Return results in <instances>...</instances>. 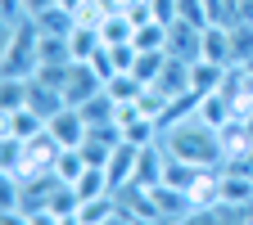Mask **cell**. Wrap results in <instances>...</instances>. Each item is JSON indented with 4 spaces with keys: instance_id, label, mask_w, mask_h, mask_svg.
Wrapping results in <instances>:
<instances>
[{
    "instance_id": "cell-4",
    "label": "cell",
    "mask_w": 253,
    "mask_h": 225,
    "mask_svg": "<svg viewBox=\"0 0 253 225\" xmlns=\"http://www.w3.org/2000/svg\"><path fill=\"white\" fill-rule=\"evenodd\" d=\"M199 59H204V63H221V68H235V36H231V27L208 23V27H204Z\"/></svg>"
},
{
    "instance_id": "cell-15",
    "label": "cell",
    "mask_w": 253,
    "mask_h": 225,
    "mask_svg": "<svg viewBox=\"0 0 253 225\" xmlns=\"http://www.w3.org/2000/svg\"><path fill=\"white\" fill-rule=\"evenodd\" d=\"M113 216H118V198H113V194L90 198V203H82V207H77V225H109Z\"/></svg>"
},
{
    "instance_id": "cell-3",
    "label": "cell",
    "mask_w": 253,
    "mask_h": 225,
    "mask_svg": "<svg viewBox=\"0 0 253 225\" xmlns=\"http://www.w3.org/2000/svg\"><path fill=\"white\" fill-rule=\"evenodd\" d=\"M45 131L54 135V144L59 149H82V140H86V131H90V126H86V117H82V108H59L50 122H45Z\"/></svg>"
},
{
    "instance_id": "cell-21",
    "label": "cell",
    "mask_w": 253,
    "mask_h": 225,
    "mask_svg": "<svg viewBox=\"0 0 253 225\" xmlns=\"http://www.w3.org/2000/svg\"><path fill=\"white\" fill-rule=\"evenodd\" d=\"M59 0H18V9L27 14V18H37V14H45V9H54Z\"/></svg>"
},
{
    "instance_id": "cell-7",
    "label": "cell",
    "mask_w": 253,
    "mask_h": 225,
    "mask_svg": "<svg viewBox=\"0 0 253 225\" xmlns=\"http://www.w3.org/2000/svg\"><path fill=\"white\" fill-rule=\"evenodd\" d=\"M154 207L163 221H181V216H195V203H190L185 189H172V185H154Z\"/></svg>"
},
{
    "instance_id": "cell-13",
    "label": "cell",
    "mask_w": 253,
    "mask_h": 225,
    "mask_svg": "<svg viewBox=\"0 0 253 225\" xmlns=\"http://www.w3.org/2000/svg\"><path fill=\"white\" fill-rule=\"evenodd\" d=\"M158 135H163V126H158L154 117H145V113H140V117H131V122L122 126V140H126V144H136V149L158 144Z\"/></svg>"
},
{
    "instance_id": "cell-9",
    "label": "cell",
    "mask_w": 253,
    "mask_h": 225,
    "mask_svg": "<svg viewBox=\"0 0 253 225\" xmlns=\"http://www.w3.org/2000/svg\"><path fill=\"white\" fill-rule=\"evenodd\" d=\"M231 95L226 90H212V95H199V108H195V117H204L208 126H217V131H221V126H226L231 122Z\"/></svg>"
},
{
    "instance_id": "cell-8",
    "label": "cell",
    "mask_w": 253,
    "mask_h": 225,
    "mask_svg": "<svg viewBox=\"0 0 253 225\" xmlns=\"http://www.w3.org/2000/svg\"><path fill=\"white\" fill-rule=\"evenodd\" d=\"M0 131H5V140H32V135L45 131V122L32 113V108H14V113L0 117Z\"/></svg>"
},
{
    "instance_id": "cell-19",
    "label": "cell",
    "mask_w": 253,
    "mask_h": 225,
    "mask_svg": "<svg viewBox=\"0 0 253 225\" xmlns=\"http://www.w3.org/2000/svg\"><path fill=\"white\" fill-rule=\"evenodd\" d=\"M0 104H5V113L27 108V77H5L0 81Z\"/></svg>"
},
{
    "instance_id": "cell-11",
    "label": "cell",
    "mask_w": 253,
    "mask_h": 225,
    "mask_svg": "<svg viewBox=\"0 0 253 225\" xmlns=\"http://www.w3.org/2000/svg\"><path fill=\"white\" fill-rule=\"evenodd\" d=\"M32 23H37L41 36H73V32H77V14H73V9H63V5H54V9H45V14H37Z\"/></svg>"
},
{
    "instance_id": "cell-2",
    "label": "cell",
    "mask_w": 253,
    "mask_h": 225,
    "mask_svg": "<svg viewBox=\"0 0 253 225\" xmlns=\"http://www.w3.org/2000/svg\"><path fill=\"white\" fill-rule=\"evenodd\" d=\"M100 90H104V81H100V72H95L90 63H68V81H63V104L82 108V104H86V99H95Z\"/></svg>"
},
{
    "instance_id": "cell-12",
    "label": "cell",
    "mask_w": 253,
    "mask_h": 225,
    "mask_svg": "<svg viewBox=\"0 0 253 225\" xmlns=\"http://www.w3.org/2000/svg\"><path fill=\"white\" fill-rule=\"evenodd\" d=\"M73 45V63H90L95 54L104 50V36H100V27H90V23H77V32L68 36Z\"/></svg>"
},
{
    "instance_id": "cell-18",
    "label": "cell",
    "mask_w": 253,
    "mask_h": 225,
    "mask_svg": "<svg viewBox=\"0 0 253 225\" xmlns=\"http://www.w3.org/2000/svg\"><path fill=\"white\" fill-rule=\"evenodd\" d=\"M104 90L113 95V99H140L145 81H140L136 72H118V77H109V81H104Z\"/></svg>"
},
{
    "instance_id": "cell-10",
    "label": "cell",
    "mask_w": 253,
    "mask_h": 225,
    "mask_svg": "<svg viewBox=\"0 0 253 225\" xmlns=\"http://www.w3.org/2000/svg\"><path fill=\"white\" fill-rule=\"evenodd\" d=\"M100 36H104V45H131V36H136V18L126 14V9L104 14V23H100Z\"/></svg>"
},
{
    "instance_id": "cell-5",
    "label": "cell",
    "mask_w": 253,
    "mask_h": 225,
    "mask_svg": "<svg viewBox=\"0 0 253 225\" xmlns=\"http://www.w3.org/2000/svg\"><path fill=\"white\" fill-rule=\"evenodd\" d=\"M199 45H204V27L185 23V18L168 23V54H172V59H185V63H199Z\"/></svg>"
},
{
    "instance_id": "cell-6",
    "label": "cell",
    "mask_w": 253,
    "mask_h": 225,
    "mask_svg": "<svg viewBox=\"0 0 253 225\" xmlns=\"http://www.w3.org/2000/svg\"><path fill=\"white\" fill-rule=\"evenodd\" d=\"M136 158H140V149L122 140V144L113 149V158L104 162V171H109V185H113V194H118L122 185H131V180H136Z\"/></svg>"
},
{
    "instance_id": "cell-1",
    "label": "cell",
    "mask_w": 253,
    "mask_h": 225,
    "mask_svg": "<svg viewBox=\"0 0 253 225\" xmlns=\"http://www.w3.org/2000/svg\"><path fill=\"white\" fill-rule=\"evenodd\" d=\"M163 149L181 162H195V167H221L226 162V144H221V131L208 126L204 117H181L163 131Z\"/></svg>"
},
{
    "instance_id": "cell-23",
    "label": "cell",
    "mask_w": 253,
    "mask_h": 225,
    "mask_svg": "<svg viewBox=\"0 0 253 225\" xmlns=\"http://www.w3.org/2000/svg\"><path fill=\"white\" fill-rule=\"evenodd\" d=\"M168 225H199L195 216H181V221H168Z\"/></svg>"
},
{
    "instance_id": "cell-16",
    "label": "cell",
    "mask_w": 253,
    "mask_h": 225,
    "mask_svg": "<svg viewBox=\"0 0 253 225\" xmlns=\"http://www.w3.org/2000/svg\"><path fill=\"white\" fill-rule=\"evenodd\" d=\"M131 45L145 54V50H168V23H158V18H145V23H136V36H131Z\"/></svg>"
},
{
    "instance_id": "cell-14",
    "label": "cell",
    "mask_w": 253,
    "mask_h": 225,
    "mask_svg": "<svg viewBox=\"0 0 253 225\" xmlns=\"http://www.w3.org/2000/svg\"><path fill=\"white\" fill-rule=\"evenodd\" d=\"M86 167H90V162H86V153H82V149H59V158H54V167H50V171H54L63 185H77Z\"/></svg>"
},
{
    "instance_id": "cell-20",
    "label": "cell",
    "mask_w": 253,
    "mask_h": 225,
    "mask_svg": "<svg viewBox=\"0 0 253 225\" xmlns=\"http://www.w3.org/2000/svg\"><path fill=\"white\" fill-rule=\"evenodd\" d=\"M176 18L195 23V27H208V23H212V14H208L204 0H176Z\"/></svg>"
},
{
    "instance_id": "cell-17",
    "label": "cell",
    "mask_w": 253,
    "mask_h": 225,
    "mask_svg": "<svg viewBox=\"0 0 253 225\" xmlns=\"http://www.w3.org/2000/svg\"><path fill=\"white\" fill-rule=\"evenodd\" d=\"M82 117H86V126H109V122H113V95L100 90L95 99H86V104H82Z\"/></svg>"
},
{
    "instance_id": "cell-22",
    "label": "cell",
    "mask_w": 253,
    "mask_h": 225,
    "mask_svg": "<svg viewBox=\"0 0 253 225\" xmlns=\"http://www.w3.org/2000/svg\"><path fill=\"white\" fill-rule=\"evenodd\" d=\"M109 225H136V221H131V216H122V212H118V216H113Z\"/></svg>"
}]
</instances>
